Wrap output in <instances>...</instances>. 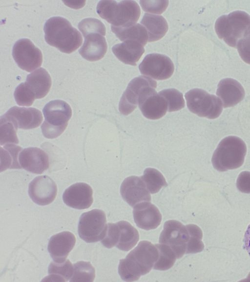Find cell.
Returning a JSON list of instances; mask_svg holds the SVG:
<instances>
[{"label": "cell", "mask_w": 250, "mask_h": 282, "mask_svg": "<svg viewBox=\"0 0 250 282\" xmlns=\"http://www.w3.org/2000/svg\"><path fill=\"white\" fill-rule=\"evenodd\" d=\"M159 252L155 245L148 241H140L137 247L120 260L118 272L126 282L137 281L146 274L158 259Z\"/></svg>", "instance_id": "6da1fadb"}, {"label": "cell", "mask_w": 250, "mask_h": 282, "mask_svg": "<svg viewBox=\"0 0 250 282\" xmlns=\"http://www.w3.org/2000/svg\"><path fill=\"white\" fill-rule=\"evenodd\" d=\"M43 29L46 43L62 52L72 53L82 45L83 39L81 33L64 18H49L46 21Z\"/></svg>", "instance_id": "7a4b0ae2"}, {"label": "cell", "mask_w": 250, "mask_h": 282, "mask_svg": "<svg viewBox=\"0 0 250 282\" xmlns=\"http://www.w3.org/2000/svg\"><path fill=\"white\" fill-rule=\"evenodd\" d=\"M97 12L103 19L116 27H126L136 23L141 10L133 0H101L97 5Z\"/></svg>", "instance_id": "3957f363"}, {"label": "cell", "mask_w": 250, "mask_h": 282, "mask_svg": "<svg viewBox=\"0 0 250 282\" xmlns=\"http://www.w3.org/2000/svg\"><path fill=\"white\" fill-rule=\"evenodd\" d=\"M247 152L244 141L236 136L223 139L218 145L212 157V165L220 171H225L240 167Z\"/></svg>", "instance_id": "277c9868"}, {"label": "cell", "mask_w": 250, "mask_h": 282, "mask_svg": "<svg viewBox=\"0 0 250 282\" xmlns=\"http://www.w3.org/2000/svg\"><path fill=\"white\" fill-rule=\"evenodd\" d=\"M42 111L45 119L41 125L42 134L47 139L58 137L65 130L72 116L69 105L62 100H54L47 103Z\"/></svg>", "instance_id": "5b68a950"}, {"label": "cell", "mask_w": 250, "mask_h": 282, "mask_svg": "<svg viewBox=\"0 0 250 282\" xmlns=\"http://www.w3.org/2000/svg\"><path fill=\"white\" fill-rule=\"evenodd\" d=\"M250 27V16L242 11H236L223 15L217 20L215 24L218 37L229 46L235 48Z\"/></svg>", "instance_id": "8992f818"}, {"label": "cell", "mask_w": 250, "mask_h": 282, "mask_svg": "<svg viewBox=\"0 0 250 282\" xmlns=\"http://www.w3.org/2000/svg\"><path fill=\"white\" fill-rule=\"evenodd\" d=\"M189 110L201 117L209 119L218 118L222 111L221 100L204 90L195 88L185 94Z\"/></svg>", "instance_id": "52a82bcc"}, {"label": "cell", "mask_w": 250, "mask_h": 282, "mask_svg": "<svg viewBox=\"0 0 250 282\" xmlns=\"http://www.w3.org/2000/svg\"><path fill=\"white\" fill-rule=\"evenodd\" d=\"M106 216L104 212L94 209L83 213L78 224L80 237L88 243L101 240L106 230Z\"/></svg>", "instance_id": "ba28073f"}, {"label": "cell", "mask_w": 250, "mask_h": 282, "mask_svg": "<svg viewBox=\"0 0 250 282\" xmlns=\"http://www.w3.org/2000/svg\"><path fill=\"white\" fill-rule=\"evenodd\" d=\"M189 237L186 226L179 221L171 220L165 223L159 243L168 246L175 253L177 258H180L186 253Z\"/></svg>", "instance_id": "9c48e42d"}, {"label": "cell", "mask_w": 250, "mask_h": 282, "mask_svg": "<svg viewBox=\"0 0 250 282\" xmlns=\"http://www.w3.org/2000/svg\"><path fill=\"white\" fill-rule=\"evenodd\" d=\"M12 55L18 66L27 72L32 71L42 64L41 50L27 38L21 39L15 43Z\"/></svg>", "instance_id": "30bf717a"}, {"label": "cell", "mask_w": 250, "mask_h": 282, "mask_svg": "<svg viewBox=\"0 0 250 282\" xmlns=\"http://www.w3.org/2000/svg\"><path fill=\"white\" fill-rule=\"evenodd\" d=\"M139 69L142 74L162 80L171 77L174 66L168 57L159 53H151L145 57Z\"/></svg>", "instance_id": "8fae6325"}, {"label": "cell", "mask_w": 250, "mask_h": 282, "mask_svg": "<svg viewBox=\"0 0 250 282\" xmlns=\"http://www.w3.org/2000/svg\"><path fill=\"white\" fill-rule=\"evenodd\" d=\"M155 88L152 86L145 88L138 100V105L142 113L150 119L161 118L168 110L166 99L157 93Z\"/></svg>", "instance_id": "7c38bea8"}, {"label": "cell", "mask_w": 250, "mask_h": 282, "mask_svg": "<svg viewBox=\"0 0 250 282\" xmlns=\"http://www.w3.org/2000/svg\"><path fill=\"white\" fill-rule=\"evenodd\" d=\"M156 88L157 82L151 78L139 76L133 78L128 84L119 104V110L124 115L132 113L138 105L139 96L143 89L147 87Z\"/></svg>", "instance_id": "4fadbf2b"}, {"label": "cell", "mask_w": 250, "mask_h": 282, "mask_svg": "<svg viewBox=\"0 0 250 282\" xmlns=\"http://www.w3.org/2000/svg\"><path fill=\"white\" fill-rule=\"evenodd\" d=\"M57 193L56 183L46 175L36 177L29 185V195L32 200L39 205H49L54 201Z\"/></svg>", "instance_id": "5bb4252c"}, {"label": "cell", "mask_w": 250, "mask_h": 282, "mask_svg": "<svg viewBox=\"0 0 250 282\" xmlns=\"http://www.w3.org/2000/svg\"><path fill=\"white\" fill-rule=\"evenodd\" d=\"M122 198L131 207L145 201L150 202L151 196L141 177L131 176L126 178L121 184Z\"/></svg>", "instance_id": "9a60e30c"}, {"label": "cell", "mask_w": 250, "mask_h": 282, "mask_svg": "<svg viewBox=\"0 0 250 282\" xmlns=\"http://www.w3.org/2000/svg\"><path fill=\"white\" fill-rule=\"evenodd\" d=\"M93 190L84 183H75L66 189L62 195L64 203L68 206L78 210L89 208L93 203Z\"/></svg>", "instance_id": "2e32d148"}, {"label": "cell", "mask_w": 250, "mask_h": 282, "mask_svg": "<svg viewBox=\"0 0 250 282\" xmlns=\"http://www.w3.org/2000/svg\"><path fill=\"white\" fill-rule=\"evenodd\" d=\"M19 161L24 169L37 174H42L49 166L47 154L38 147L24 148L20 153Z\"/></svg>", "instance_id": "e0dca14e"}, {"label": "cell", "mask_w": 250, "mask_h": 282, "mask_svg": "<svg viewBox=\"0 0 250 282\" xmlns=\"http://www.w3.org/2000/svg\"><path fill=\"white\" fill-rule=\"evenodd\" d=\"M133 214L136 225L146 230L156 229L162 220V215L158 208L147 201L136 204L133 208Z\"/></svg>", "instance_id": "ac0fdd59"}, {"label": "cell", "mask_w": 250, "mask_h": 282, "mask_svg": "<svg viewBox=\"0 0 250 282\" xmlns=\"http://www.w3.org/2000/svg\"><path fill=\"white\" fill-rule=\"evenodd\" d=\"M16 125L18 128L30 129L38 127L42 120L41 112L35 108L14 106L5 114Z\"/></svg>", "instance_id": "d6986e66"}, {"label": "cell", "mask_w": 250, "mask_h": 282, "mask_svg": "<svg viewBox=\"0 0 250 282\" xmlns=\"http://www.w3.org/2000/svg\"><path fill=\"white\" fill-rule=\"evenodd\" d=\"M76 237L69 232H62L54 235L50 238L48 251L54 261L63 262L73 248Z\"/></svg>", "instance_id": "ffe728a7"}, {"label": "cell", "mask_w": 250, "mask_h": 282, "mask_svg": "<svg viewBox=\"0 0 250 282\" xmlns=\"http://www.w3.org/2000/svg\"><path fill=\"white\" fill-rule=\"evenodd\" d=\"M216 94L221 100L223 107L228 108L242 101L245 96V91L238 81L228 78L219 82Z\"/></svg>", "instance_id": "44dd1931"}, {"label": "cell", "mask_w": 250, "mask_h": 282, "mask_svg": "<svg viewBox=\"0 0 250 282\" xmlns=\"http://www.w3.org/2000/svg\"><path fill=\"white\" fill-rule=\"evenodd\" d=\"M84 37V43L79 50L81 55L89 61H96L101 59L106 53L107 48L104 36L94 33Z\"/></svg>", "instance_id": "7402d4cb"}, {"label": "cell", "mask_w": 250, "mask_h": 282, "mask_svg": "<svg viewBox=\"0 0 250 282\" xmlns=\"http://www.w3.org/2000/svg\"><path fill=\"white\" fill-rule=\"evenodd\" d=\"M112 50L115 56L123 63L136 66L145 52L144 46L137 41L127 40L114 45Z\"/></svg>", "instance_id": "603a6c76"}, {"label": "cell", "mask_w": 250, "mask_h": 282, "mask_svg": "<svg viewBox=\"0 0 250 282\" xmlns=\"http://www.w3.org/2000/svg\"><path fill=\"white\" fill-rule=\"evenodd\" d=\"M36 99L44 97L51 86V78L48 72L40 68L27 76L25 82Z\"/></svg>", "instance_id": "cb8c5ba5"}, {"label": "cell", "mask_w": 250, "mask_h": 282, "mask_svg": "<svg viewBox=\"0 0 250 282\" xmlns=\"http://www.w3.org/2000/svg\"><path fill=\"white\" fill-rule=\"evenodd\" d=\"M140 23L147 31L149 42L161 39L166 34L168 28L166 20L160 15L146 13Z\"/></svg>", "instance_id": "d4e9b609"}, {"label": "cell", "mask_w": 250, "mask_h": 282, "mask_svg": "<svg viewBox=\"0 0 250 282\" xmlns=\"http://www.w3.org/2000/svg\"><path fill=\"white\" fill-rule=\"evenodd\" d=\"M111 28L116 36L123 42L127 40L135 41L144 46L148 41L147 31L141 24H135L122 27L111 25Z\"/></svg>", "instance_id": "484cf974"}, {"label": "cell", "mask_w": 250, "mask_h": 282, "mask_svg": "<svg viewBox=\"0 0 250 282\" xmlns=\"http://www.w3.org/2000/svg\"><path fill=\"white\" fill-rule=\"evenodd\" d=\"M119 226V237L116 247L124 251L132 249L139 239L138 231L129 222L120 221L117 222Z\"/></svg>", "instance_id": "4316f807"}, {"label": "cell", "mask_w": 250, "mask_h": 282, "mask_svg": "<svg viewBox=\"0 0 250 282\" xmlns=\"http://www.w3.org/2000/svg\"><path fill=\"white\" fill-rule=\"evenodd\" d=\"M22 148L19 146L6 144L0 147V171L7 169H21L18 154Z\"/></svg>", "instance_id": "83f0119b"}, {"label": "cell", "mask_w": 250, "mask_h": 282, "mask_svg": "<svg viewBox=\"0 0 250 282\" xmlns=\"http://www.w3.org/2000/svg\"><path fill=\"white\" fill-rule=\"evenodd\" d=\"M73 265L66 259L63 262L53 261L50 263L47 277V281L55 282H66L69 281L73 274Z\"/></svg>", "instance_id": "f1b7e54d"}, {"label": "cell", "mask_w": 250, "mask_h": 282, "mask_svg": "<svg viewBox=\"0 0 250 282\" xmlns=\"http://www.w3.org/2000/svg\"><path fill=\"white\" fill-rule=\"evenodd\" d=\"M150 193L158 192L163 187L167 186L164 176L155 168H147L141 177Z\"/></svg>", "instance_id": "f546056e"}, {"label": "cell", "mask_w": 250, "mask_h": 282, "mask_svg": "<svg viewBox=\"0 0 250 282\" xmlns=\"http://www.w3.org/2000/svg\"><path fill=\"white\" fill-rule=\"evenodd\" d=\"M18 127L14 122L5 114L0 117V144L2 146L9 143L18 144L19 140L17 136Z\"/></svg>", "instance_id": "4dcf8cb0"}, {"label": "cell", "mask_w": 250, "mask_h": 282, "mask_svg": "<svg viewBox=\"0 0 250 282\" xmlns=\"http://www.w3.org/2000/svg\"><path fill=\"white\" fill-rule=\"evenodd\" d=\"M159 256L155 262L153 269L165 271L170 268L174 264L177 257L173 250L167 245L164 244H156Z\"/></svg>", "instance_id": "1f68e13d"}, {"label": "cell", "mask_w": 250, "mask_h": 282, "mask_svg": "<svg viewBox=\"0 0 250 282\" xmlns=\"http://www.w3.org/2000/svg\"><path fill=\"white\" fill-rule=\"evenodd\" d=\"M73 274L70 282H92L95 277V268L89 262L80 261L73 265Z\"/></svg>", "instance_id": "d6a6232c"}, {"label": "cell", "mask_w": 250, "mask_h": 282, "mask_svg": "<svg viewBox=\"0 0 250 282\" xmlns=\"http://www.w3.org/2000/svg\"><path fill=\"white\" fill-rule=\"evenodd\" d=\"M166 99L169 112L180 110L185 107L183 94L175 89L163 90L158 93Z\"/></svg>", "instance_id": "836d02e7"}, {"label": "cell", "mask_w": 250, "mask_h": 282, "mask_svg": "<svg viewBox=\"0 0 250 282\" xmlns=\"http://www.w3.org/2000/svg\"><path fill=\"white\" fill-rule=\"evenodd\" d=\"M189 237L187 246L186 254L196 253L202 251L204 244L201 241L202 233L201 229L194 224L186 225Z\"/></svg>", "instance_id": "e575fe53"}, {"label": "cell", "mask_w": 250, "mask_h": 282, "mask_svg": "<svg viewBox=\"0 0 250 282\" xmlns=\"http://www.w3.org/2000/svg\"><path fill=\"white\" fill-rule=\"evenodd\" d=\"M78 28L83 37L90 33H97L103 36L105 35V27L100 20L92 18H88L81 21L78 24Z\"/></svg>", "instance_id": "d590c367"}, {"label": "cell", "mask_w": 250, "mask_h": 282, "mask_svg": "<svg viewBox=\"0 0 250 282\" xmlns=\"http://www.w3.org/2000/svg\"><path fill=\"white\" fill-rule=\"evenodd\" d=\"M14 95L17 103L20 106H29L36 99L32 91L25 82L19 85L16 88Z\"/></svg>", "instance_id": "8d00e7d4"}, {"label": "cell", "mask_w": 250, "mask_h": 282, "mask_svg": "<svg viewBox=\"0 0 250 282\" xmlns=\"http://www.w3.org/2000/svg\"><path fill=\"white\" fill-rule=\"evenodd\" d=\"M119 226L116 223H109L106 225L104 235L101 240L105 247L111 248L116 246L119 237Z\"/></svg>", "instance_id": "74e56055"}, {"label": "cell", "mask_w": 250, "mask_h": 282, "mask_svg": "<svg viewBox=\"0 0 250 282\" xmlns=\"http://www.w3.org/2000/svg\"><path fill=\"white\" fill-rule=\"evenodd\" d=\"M236 47L242 59L250 64V27L239 40Z\"/></svg>", "instance_id": "f35d334b"}, {"label": "cell", "mask_w": 250, "mask_h": 282, "mask_svg": "<svg viewBox=\"0 0 250 282\" xmlns=\"http://www.w3.org/2000/svg\"><path fill=\"white\" fill-rule=\"evenodd\" d=\"M140 3L145 11L160 14L167 9L168 0H140Z\"/></svg>", "instance_id": "ab89813d"}, {"label": "cell", "mask_w": 250, "mask_h": 282, "mask_svg": "<svg viewBox=\"0 0 250 282\" xmlns=\"http://www.w3.org/2000/svg\"><path fill=\"white\" fill-rule=\"evenodd\" d=\"M236 186L238 189L242 192L250 193V172H242L238 176Z\"/></svg>", "instance_id": "60d3db41"}, {"label": "cell", "mask_w": 250, "mask_h": 282, "mask_svg": "<svg viewBox=\"0 0 250 282\" xmlns=\"http://www.w3.org/2000/svg\"><path fill=\"white\" fill-rule=\"evenodd\" d=\"M243 242L244 248L250 256V224L245 232Z\"/></svg>", "instance_id": "b9f144b4"}]
</instances>
